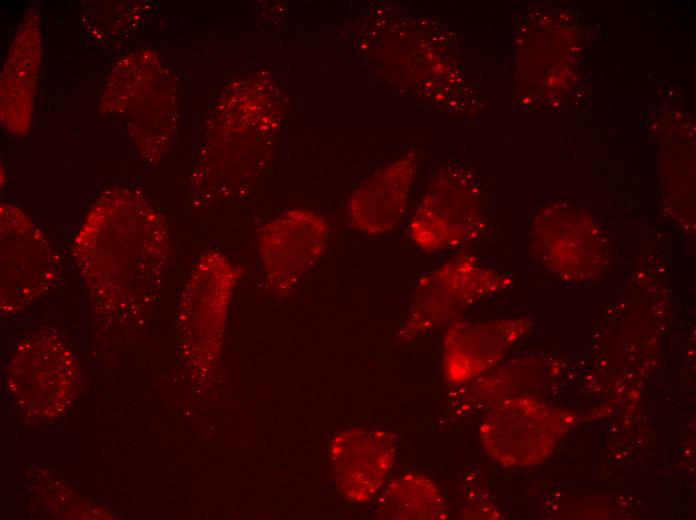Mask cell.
<instances>
[{"mask_svg":"<svg viewBox=\"0 0 696 520\" xmlns=\"http://www.w3.org/2000/svg\"><path fill=\"white\" fill-rule=\"evenodd\" d=\"M482 230L477 191L461 169L446 167L433 178L415 209L408 234L425 252L458 247Z\"/></svg>","mask_w":696,"mask_h":520,"instance_id":"8","label":"cell"},{"mask_svg":"<svg viewBox=\"0 0 696 520\" xmlns=\"http://www.w3.org/2000/svg\"><path fill=\"white\" fill-rule=\"evenodd\" d=\"M579 422L570 410L529 396L498 400L482 417L479 437L486 453L509 468L544 463L562 438Z\"/></svg>","mask_w":696,"mask_h":520,"instance_id":"3","label":"cell"},{"mask_svg":"<svg viewBox=\"0 0 696 520\" xmlns=\"http://www.w3.org/2000/svg\"><path fill=\"white\" fill-rule=\"evenodd\" d=\"M141 95L127 75L117 69L139 93L133 92L117 102L137 103L122 109L131 126L134 141L141 157L149 163H158L167 153L175 138L177 129L176 88L172 73L161 59L150 51L140 58H128Z\"/></svg>","mask_w":696,"mask_h":520,"instance_id":"10","label":"cell"},{"mask_svg":"<svg viewBox=\"0 0 696 520\" xmlns=\"http://www.w3.org/2000/svg\"><path fill=\"white\" fill-rule=\"evenodd\" d=\"M283 114V94L271 78L253 75L227 86L192 170L195 206L233 200L261 177L274 157Z\"/></svg>","mask_w":696,"mask_h":520,"instance_id":"2","label":"cell"},{"mask_svg":"<svg viewBox=\"0 0 696 520\" xmlns=\"http://www.w3.org/2000/svg\"><path fill=\"white\" fill-rule=\"evenodd\" d=\"M244 269L217 250L202 253L189 272L179 313V336L190 364L209 367L218 357L227 307Z\"/></svg>","mask_w":696,"mask_h":520,"instance_id":"4","label":"cell"},{"mask_svg":"<svg viewBox=\"0 0 696 520\" xmlns=\"http://www.w3.org/2000/svg\"><path fill=\"white\" fill-rule=\"evenodd\" d=\"M531 327L528 319L454 321L443 341L446 378L454 384L473 380L497 365Z\"/></svg>","mask_w":696,"mask_h":520,"instance_id":"11","label":"cell"},{"mask_svg":"<svg viewBox=\"0 0 696 520\" xmlns=\"http://www.w3.org/2000/svg\"><path fill=\"white\" fill-rule=\"evenodd\" d=\"M511 279L480 265L471 256H459L425 274L416 286L400 342L451 324L471 305L507 288Z\"/></svg>","mask_w":696,"mask_h":520,"instance_id":"6","label":"cell"},{"mask_svg":"<svg viewBox=\"0 0 696 520\" xmlns=\"http://www.w3.org/2000/svg\"><path fill=\"white\" fill-rule=\"evenodd\" d=\"M170 252L165 219L141 192L121 186L98 198L71 246L97 311L124 322L141 316L156 298Z\"/></svg>","mask_w":696,"mask_h":520,"instance_id":"1","label":"cell"},{"mask_svg":"<svg viewBox=\"0 0 696 520\" xmlns=\"http://www.w3.org/2000/svg\"><path fill=\"white\" fill-rule=\"evenodd\" d=\"M448 505L439 487L428 477L415 472L392 480L381 492L379 518L398 520H443Z\"/></svg>","mask_w":696,"mask_h":520,"instance_id":"15","label":"cell"},{"mask_svg":"<svg viewBox=\"0 0 696 520\" xmlns=\"http://www.w3.org/2000/svg\"><path fill=\"white\" fill-rule=\"evenodd\" d=\"M416 171L417 157L407 152L364 180L348 200L351 225L373 236L395 229L407 211Z\"/></svg>","mask_w":696,"mask_h":520,"instance_id":"13","label":"cell"},{"mask_svg":"<svg viewBox=\"0 0 696 520\" xmlns=\"http://www.w3.org/2000/svg\"><path fill=\"white\" fill-rule=\"evenodd\" d=\"M37 11L26 13L1 74V120L14 134L27 132L33 109L41 59Z\"/></svg>","mask_w":696,"mask_h":520,"instance_id":"14","label":"cell"},{"mask_svg":"<svg viewBox=\"0 0 696 520\" xmlns=\"http://www.w3.org/2000/svg\"><path fill=\"white\" fill-rule=\"evenodd\" d=\"M330 226L313 210H286L258 231L256 250L266 288L283 296L296 288L325 252Z\"/></svg>","mask_w":696,"mask_h":520,"instance_id":"7","label":"cell"},{"mask_svg":"<svg viewBox=\"0 0 696 520\" xmlns=\"http://www.w3.org/2000/svg\"><path fill=\"white\" fill-rule=\"evenodd\" d=\"M73 353L60 337L39 331L16 347L11 357L8 379L23 408L38 416L54 415L68 403L77 381Z\"/></svg>","mask_w":696,"mask_h":520,"instance_id":"9","label":"cell"},{"mask_svg":"<svg viewBox=\"0 0 696 520\" xmlns=\"http://www.w3.org/2000/svg\"><path fill=\"white\" fill-rule=\"evenodd\" d=\"M59 257L44 233L20 208L0 207V303L15 314L42 297L59 280Z\"/></svg>","mask_w":696,"mask_h":520,"instance_id":"5","label":"cell"},{"mask_svg":"<svg viewBox=\"0 0 696 520\" xmlns=\"http://www.w3.org/2000/svg\"><path fill=\"white\" fill-rule=\"evenodd\" d=\"M396 437L383 430H350L335 437L330 457L345 498L363 503L382 490L394 463Z\"/></svg>","mask_w":696,"mask_h":520,"instance_id":"12","label":"cell"}]
</instances>
